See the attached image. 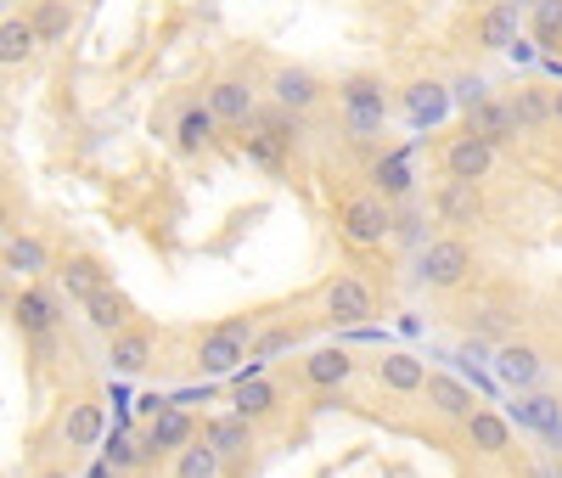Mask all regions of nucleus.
<instances>
[{
    "label": "nucleus",
    "mask_w": 562,
    "mask_h": 478,
    "mask_svg": "<svg viewBox=\"0 0 562 478\" xmlns=\"http://www.w3.org/2000/svg\"><path fill=\"white\" fill-rule=\"evenodd\" d=\"M389 220H394V209L383 198H344L338 203V231L349 236L355 248H383L389 243Z\"/></svg>",
    "instance_id": "1"
},
{
    "label": "nucleus",
    "mask_w": 562,
    "mask_h": 478,
    "mask_svg": "<svg viewBox=\"0 0 562 478\" xmlns=\"http://www.w3.org/2000/svg\"><path fill=\"white\" fill-rule=\"evenodd\" d=\"M467 270H473V248H467L461 236H439V243L422 248V270L416 276L428 287H461Z\"/></svg>",
    "instance_id": "2"
},
{
    "label": "nucleus",
    "mask_w": 562,
    "mask_h": 478,
    "mask_svg": "<svg viewBox=\"0 0 562 478\" xmlns=\"http://www.w3.org/2000/svg\"><path fill=\"white\" fill-rule=\"evenodd\" d=\"M490 169H495V147L484 135H473V130H461L445 147V175L450 180H484Z\"/></svg>",
    "instance_id": "3"
},
{
    "label": "nucleus",
    "mask_w": 562,
    "mask_h": 478,
    "mask_svg": "<svg viewBox=\"0 0 562 478\" xmlns=\"http://www.w3.org/2000/svg\"><path fill=\"white\" fill-rule=\"evenodd\" d=\"M12 321H18V332H23V338L45 344V338L57 332V299L45 293V287H23V293L12 299Z\"/></svg>",
    "instance_id": "4"
},
{
    "label": "nucleus",
    "mask_w": 562,
    "mask_h": 478,
    "mask_svg": "<svg viewBox=\"0 0 562 478\" xmlns=\"http://www.w3.org/2000/svg\"><path fill=\"white\" fill-rule=\"evenodd\" d=\"M434 214L445 225H473L484 214V198H479V180H445L434 191Z\"/></svg>",
    "instance_id": "5"
},
{
    "label": "nucleus",
    "mask_w": 562,
    "mask_h": 478,
    "mask_svg": "<svg viewBox=\"0 0 562 478\" xmlns=\"http://www.w3.org/2000/svg\"><path fill=\"white\" fill-rule=\"evenodd\" d=\"M270 90H276V108H288V113H310V108H321V96H326L310 68H276Z\"/></svg>",
    "instance_id": "6"
},
{
    "label": "nucleus",
    "mask_w": 562,
    "mask_h": 478,
    "mask_svg": "<svg viewBox=\"0 0 562 478\" xmlns=\"http://www.w3.org/2000/svg\"><path fill=\"white\" fill-rule=\"evenodd\" d=\"M326 315L333 321H366L371 315V287L360 276H338L326 287Z\"/></svg>",
    "instance_id": "7"
},
{
    "label": "nucleus",
    "mask_w": 562,
    "mask_h": 478,
    "mask_svg": "<svg viewBox=\"0 0 562 478\" xmlns=\"http://www.w3.org/2000/svg\"><path fill=\"white\" fill-rule=\"evenodd\" d=\"M299 377L310 382V389H338V382L355 377V355H349V349H315V355L299 366Z\"/></svg>",
    "instance_id": "8"
},
{
    "label": "nucleus",
    "mask_w": 562,
    "mask_h": 478,
    "mask_svg": "<svg viewBox=\"0 0 562 478\" xmlns=\"http://www.w3.org/2000/svg\"><path fill=\"white\" fill-rule=\"evenodd\" d=\"M461 422H467V440H473V451H484V456H501V451H512V427H506V416H495V411L473 405V411H467Z\"/></svg>",
    "instance_id": "9"
},
{
    "label": "nucleus",
    "mask_w": 562,
    "mask_h": 478,
    "mask_svg": "<svg viewBox=\"0 0 562 478\" xmlns=\"http://www.w3.org/2000/svg\"><path fill=\"white\" fill-rule=\"evenodd\" d=\"M467 130H473V135H484L490 147H501V141H512V135H518V119H512V108H506V102L484 96V102H479L473 113H467Z\"/></svg>",
    "instance_id": "10"
},
{
    "label": "nucleus",
    "mask_w": 562,
    "mask_h": 478,
    "mask_svg": "<svg viewBox=\"0 0 562 478\" xmlns=\"http://www.w3.org/2000/svg\"><path fill=\"white\" fill-rule=\"evenodd\" d=\"M344 108L355 113V124H371V119H383V79H371V74H355V79H344Z\"/></svg>",
    "instance_id": "11"
},
{
    "label": "nucleus",
    "mask_w": 562,
    "mask_h": 478,
    "mask_svg": "<svg viewBox=\"0 0 562 478\" xmlns=\"http://www.w3.org/2000/svg\"><path fill=\"white\" fill-rule=\"evenodd\" d=\"M422 389H428V405L439 411V416H450V422H461L467 411H473L479 400H473V389H467V382H456V377H422Z\"/></svg>",
    "instance_id": "12"
},
{
    "label": "nucleus",
    "mask_w": 562,
    "mask_h": 478,
    "mask_svg": "<svg viewBox=\"0 0 562 478\" xmlns=\"http://www.w3.org/2000/svg\"><path fill=\"white\" fill-rule=\"evenodd\" d=\"M57 276H63V287H68V299H79V304H85L90 293H97V287H108V281H113V276H108V265H102V259H90V254L63 259V270H57Z\"/></svg>",
    "instance_id": "13"
},
{
    "label": "nucleus",
    "mask_w": 562,
    "mask_h": 478,
    "mask_svg": "<svg viewBox=\"0 0 562 478\" xmlns=\"http://www.w3.org/2000/svg\"><path fill=\"white\" fill-rule=\"evenodd\" d=\"M209 113L225 119V124H248V113H254V90H248L243 79H220V85L209 90Z\"/></svg>",
    "instance_id": "14"
},
{
    "label": "nucleus",
    "mask_w": 562,
    "mask_h": 478,
    "mask_svg": "<svg viewBox=\"0 0 562 478\" xmlns=\"http://www.w3.org/2000/svg\"><path fill=\"white\" fill-rule=\"evenodd\" d=\"M237 360H248V344H243V338H231L225 326H220V332H209L203 349H198V366H203L209 377H220V371H237Z\"/></svg>",
    "instance_id": "15"
},
{
    "label": "nucleus",
    "mask_w": 562,
    "mask_h": 478,
    "mask_svg": "<svg viewBox=\"0 0 562 478\" xmlns=\"http://www.w3.org/2000/svg\"><path fill=\"white\" fill-rule=\"evenodd\" d=\"M85 315H90V326H97V332H124L130 326V299L113 293V281H108V287H97V293L85 299Z\"/></svg>",
    "instance_id": "16"
},
{
    "label": "nucleus",
    "mask_w": 562,
    "mask_h": 478,
    "mask_svg": "<svg viewBox=\"0 0 562 478\" xmlns=\"http://www.w3.org/2000/svg\"><path fill=\"white\" fill-rule=\"evenodd\" d=\"M192 434H198V422L186 416V411H158V416H153V434H147V456L192 445Z\"/></svg>",
    "instance_id": "17"
},
{
    "label": "nucleus",
    "mask_w": 562,
    "mask_h": 478,
    "mask_svg": "<svg viewBox=\"0 0 562 478\" xmlns=\"http://www.w3.org/2000/svg\"><path fill=\"white\" fill-rule=\"evenodd\" d=\"M512 40H518V7H512V0H495V7L479 18V45L484 52H506Z\"/></svg>",
    "instance_id": "18"
},
{
    "label": "nucleus",
    "mask_w": 562,
    "mask_h": 478,
    "mask_svg": "<svg viewBox=\"0 0 562 478\" xmlns=\"http://www.w3.org/2000/svg\"><path fill=\"white\" fill-rule=\"evenodd\" d=\"M102 427H108L102 405H97V400H79V405L68 411V422H63V440H68L74 451H90V445L102 440Z\"/></svg>",
    "instance_id": "19"
},
{
    "label": "nucleus",
    "mask_w": 562,
    "mask_h": 478,
    "mask_svg": "<svg viewBox=\"0 0 562 478\" xmlns=\"http://www.w3.org/2000/svg\"><path fill=\"white\" fill-rule=\"evenodd\" d=\"M34 52H40V40H34L29 18H7V23H0V68H23Z\"/></svg>",
    "instance_id": "20"
},
{
    "label": "nucleus",
    "mask_w": 562,
    "mask_h": 478,
    "mask_svg": "<svg viewBox=\"0 0 562 478\" xmlns=\"http://www.w3.org/2000/svg\"><path fill=\"white\" fill-rule=\"evenodd\" d=\"M29 23H34V40H40V45H57V40L74 29V7H68V0H34Z\"/></svg>",
    "instance_id": "21"
},
{
    "label": "nucleus",
    "mask_w": 562,
    "mask_h": 478,
    "mask_svg": "<svg viewBox=\"0 0 562 478\" xmlns=\"http://www.w3.org/2000/svg\"><path fill=\"white\" fill-rule=\"evenodd\" d=\"M371 186H378V191H371V198H383V203H400V198H411V164L405 158H378V164H371Z\"/></svg>",
    "instance_id": "22"
},
{
    "label": "nucleus",
    "mask_w": 562,
    "mask_h": 478,
    "mask_svg": "<svg viewBox=\"0 0 562 478\" xmlns=\"http://www.w3.org/2000/svg\"><path fill=\"white\" fill-rule=\"evenodd\" d=\"M405 108H411L416 124H434V119H445V108H450V90L434 85V79H416V85H405Z\"/></svg>",
    "instance_id": "23"
},
{
    "label": "nucleus",
    "mask_w": 562,
    "mask_h": 478,
    "mask_svg": "<svg viewBox=\"0 0 562 478\" xmlns=\"http://www.w3.org/2000/svg\"><path fill=\"white\" fill-rule=\"evenodd\" d=\"M108 360H113V371H147V360H153V338L147 332H113V349H108Z\"/></svg>",
    "instance_id": "24"
},
{
    "label": "nucleus",
    "mask_w": 562,
    "mask_h": 478,
    "mask_svg": "<svg viewBox=\"0 0 562 478\" xmlns=\"http://www.w3.org/2000/svg\"><path fill=\"white\" fill-rule=\"evenodd\" d=\"M209 445H214L220 456L254 451V422H248V416H220V422H209Z\"/></svg>",
    "instance_id": "25"
},
{
    "label": "nucleus",
    "mask_w": 562,
    "mask_h": 478,
    "mask_svg": "<svg viewBox=\"0 0 562 478\" xmlns=\"http://www.w3.org/2000/svg\"><path fill=\"white\" fill-rule=\"evenodd\" d=\"M422 377H428V371H422V360H411V355H383L378 360V382L394 389V394H416Z\"/></svg>",
    "instance_id": "26"
},
{
    "label": "nucleus",
    "mask_w": 562,
    "mask_h": 478,
    "mask_svg": "<svg viewBox=\"0 0 562 478\" xmlns=\"http://www.w3.org/2000/svg\"><path fill=\"white\" fill-rule=\"evenodd\" d=\"M248 124H254V130H265L270 141H281L288 153L299 147V113H288V108H254V113H248Z\"/></svg>",
    "instance_id": "27"
},
{
    "label": "nucleus",
    "mask_w": 562,
    "mask_h": 478,
    "mask_svg": "<svg viewBox=\"0 0 562 478\" xmlns=\"http://www.w3.org/2000/svg\"><path fill=\"white\" fill-rule=\"evenodd\" d=\"M214 113L209 108H186L180 113V130H175V141H180V153H203L209 147V141H214Z\"/></svg>",
    "instance_id": "28"
},
{
    "label": "nucleus",
    "mask_w": 562,
    "mask_h": 478,
    "mask_svg": "<svg viewBox=\"0 0 562 478\" xmlns=\"http://www.w3.org/2000/svg\"><path fill=\"white\" fill-rule=\"evenodd\" d=\"M501 377L524 389V382H535V377H540V355H535L529 344H501Z\"/></svg>",
    "instance_id": "29"
},
{
    "label": "nucleus",
    "mask_w": 562,
    "mask_h": 478,
    "mask_svg": "<svg viewBox=\"0 0 562 478\" xmlns=\"http://www.w3.org/2000/svg\"><path fill=\"white\" fill-rule=\"evenodd\" d=\"M45 243H34V236H12L7 243V259H0V270H18V276H34V270H45Z\"/></svg>",
    "instance_id": "30"
},
{
    "label": "nucleus",
    "mask_w": 562,
    "mask_h": 478,
    "mask_svg": "<svg viewBox=\"0 0 562 478\" xmlns=\"http://www.w3.org/2000/svg\"><path fill=\"white\" fill-rule=\"evenodd\" d=\"M175 478H220V451L203 440V445H180V467Z\"/></svg>",
    "instance_id": "31"
},
{
    "label": "nucleus",
    "mask_w": 562,
    "mask_h": 478,
    "mask_svg": "<svg viewBox=\"0 0 562 478\" xmlns=\"http://www.w3.org/2000/svg\"><path fill=\"white\" fill-rule=\"evenodd\" d=\"M506 108H512V119H518V130H535V124L551 119V96L546 90H518Z\"/></svg>",
    "instance_id": "32"
},
{
    "label": "nucleus",
    "mask_w": 562,
    "mask_h": 478,
    "mask_svg": "<svg viewBox=\"0 0 562 478\" xmlns=\"http://www.w3.org/2000/svg\"><path fill=\"white\" fill-rule=\"evenodd\" d=\"M243 147H248V158L265 164V169H281V164H288V147H281V141H270L265 130H254V124H243Z\"/></svg>",
    "instance_id": "33"
},
{
    "label": "nucleus",
    "mask_w": 562,
    "mask_h": 478,
    "mask_svg": "<svg viewBox=\"0 0 562 478\" xmlns=\"http://www.w3.org/2000/svg\"><path fill=\"white\" fill-rule=\"evenodd\" d=\"M265 411H276V382H243V389H237V416H265Z\"/></svg>",
    "instance_id": "34"
},
{
    "label": "nucleus",
    "mask_w": 562,
    "mask_h": 478,
    "mask_svg": "<svg viewBox=\"0 0 562 478\" xmlns=\"http://www.w3.org/2000/svg\"><path fill=\"white\" fill-rule=\"evenodd\" d=\"M540 45H562V0H535V18H529Z\"/></svg>",
    "instance_id": "35"
},
{
    "label": "nucleus",
    "mask_w": 562,
    "mask_h": 478,
    "mask_svg": "<svg viewBox=\"0 0 562 478\" xmlns=\"http://www.w3.org/2000/svg\"><path fill=\"white\" fill-rule=\"evenodd\" d=\"M299 344V326H270V332H254V355L259 360H270V355H281V349H293Z\"/></svg>",
    "instance_id": "36"
},
{
    "label": "nucleus",
    "mask_w": 562,
    "mask_h": 478,
    "mask_svg": "<svg viewBox=\"0 0 562 478\" xmlns=\"http://www.w3.org/2000/svg\"><path fill=\"white\" fill-rule=\"evenodd\" d=\"M484 96H490V85H484V79H479V74H461V79H456V85H450V102H461V108H467V113H473V108H479V102H484Z\"/></svg>",
    "instance_id": "37"
},
{
    "label": "nucleus",
    "mask_w": 562,
    "mask_h": 478,
    "mask_svg": "<svg viewBox=\"0 0 562 478\" xmlns=\"http://www.w3.org/2000/svg\"><path fill=\"white\" fill-rule=\"evenodd\" d=\"M389 236H400V243H422V214L416 209H400L389 220Z\"/></svg>",
    "instance_id": "38"
},
{
    "label": "nucleus",
    "mask_w": 562,
    "mask_h": 478,
    "mask_svg": "<svg viewBox=\"0 0 562 478\" xmlns=\"http://www.w3.org/2000/svg\"><path fill=\"white\" fill-rule=\"evenodd\" d=\"M140 456H147V451H135V445H124V440H119V445L108 451V467H135Z\"/></svg>",
    "instance_id": "39"
},
{
    "label": "nucleus",
    "mask_w": 562,
    "mask_h": 478,
    "mask_svg": "<svg viewBox=\"0 0 562 478\" xmlns=\"http://www.w3.org/2000/svg\"><path fill=\"white\" fill-rule=\"evenodd\" d=\"M225 332H231V338H243V344H254V332H259V326H254V315H231Z\"/></svg>",
    "instance_id": "40"
},
{
    "label": "nucleus",
    "mask_w": 562,
    "mask_h": 478,
    "mask_svg": "<svg viewBox=\"0 0 562 478\" xmlns=\"http://www.w3.org/2000/svg\"><path fill=\"white\" fill-rule=\"evenodd\" d=\"M473 326H479V332H484V338H501V332H506V326H501V315H495V310H484V315H479V321H473Z\"/></svg>",
    "instance_id": "41"
},
{
    "label": "nucleus",
    "mask_w": 562,
    "mask_h": 478,
    "mask_svg": "<svg viewBox=\"0 0 562 478\" xmlns=\"http://www.w3.org/2000/svg\"><path fill=\"white\" fill-rule=\"evenodd\" d=\"M551 119H562V90L551 96Z\"/></svg>",
    "instance_id": "42"
},
{
    "label": "nucleus",
    "mask_w": 562,
    "mask_h": 478,
    "mask_svg": "<svg viewBox=\"0 0 562 478\" xmlns=\"http://www.w3.org/2000/svg\"><path fill=\"white\" fill-rule=\"evenodd\" d=\"M7 225H12V209H7V203H0V231H7Z\"/></svg>",
    "instance_id": "43"
},
{
    "label": "nucleus",
    "mask_w": 562,
    "mask_h": 478,
    "mask_svg": "<svg viewBox=\"0 0 562 478\" xmlns=\"http://www.w3.org/2000/svg\"><path fill=\"white\" fill-rule=\"evenodd\" d=\"M40 478H68V473H63V467H45V473H40Z\"/></svg>",
    "instance_id": "44"
},
{
    "label": "nucleus",
    "mask_w": 562,
    "mask_h": 478,
    "mask_svg": "<svg viewBox=\"0 0 562 478\" xmlns=\"http://www.w3.org/2000/svg\"><path fill=\"white\" fill-rule=\"evenodd\" d=\"M90 478H119V473H113V467H97V473H90Z\"/></svg>",
    "instance_id": "45"
},
{
    "label": "nucleus",
    "mask_w": 562,
    "mask_h": 478,
    "mask_svg": "<svg viewBox=\"0 0 562 478\" xmlns=\"http://www.w3.org/2000/svg\"><path fill=\"white\" fill-rule=\"evenodd\" d=\"M0 299H7V281H0Z\"/></svg>",
    "instance_id": "46"
}]
</instances>
